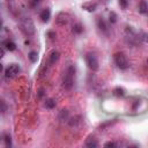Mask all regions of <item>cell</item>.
I'll return each instance as SVG.
<instances>
[{"label": "cell", "mask_w": 148, "mask_h": 148, "mask_svg": "<svg viewBox=\"0 0 148 148\" xmlns=\"http://www.w3.org/2000/svg\"><path fill=\"white\" fill-rule=\"evenodd\" d=\"M74 75H75V68H74V66H69L67 68V71H66V74L64 76V80H62V86H64L65 89L69 90L73 87Z\"/></svg>", "instance_id": "1"}, {"label": "cell", "mask_w": 148, "mask_h": 148, "mask_svg": "<svg viewBox=\"0 0 148 148\" xmlns=\"http://www.w3.org/2000/svg\"><path fill=\"white\" fill-rule=\"evenodd\" d=\"M113 58H114V62H116V65H117L118 68H120V69H126V68H128L130 62H128L126 56H125L123 52H117V53L113 56Z\"/></svg>", "instance_id": "2"}, {"label": "cell", "mask_w": 148, "mask_h": 148, "mask_svg": "<svg viewBox=\"0 0 148 148\" xmlns=\"http://www.w3.org/2000/svg\"><path fill=\"white\" fill-rule=\"evenodd\" d=\"M86 61H87V65H88V67L91 69V71H97L98 69V60H97V58H96V56L94 54V53H91V52H89V53H87V56H86Z\"/></svg>", "instance_id": "3"}, {"label": "cell", "mask_w": 148, "mask_h": 148, "mask_svg": "<svg viewBox=\"0 0 148 148\" xmlns=\"http://www.w3.org/2000/svg\"><path fill=\"white\" fill-rule=\"evenodd\" d=\"M18 72H20V66H18L17 64H12V65H9V66L6 68V71H5V76H6L7 79H13V77H15V76L18 74Z\"/></svg>", "instance_id": "4"}, {"label": "cell", "mask_w": 148, "mask_h": 148, "mask_svg": "<svg viewBox=\"0 0 148 148\" xmlns=\"http://www.w3.org/2000/svg\"><path fill=\"white\" fill-rule=\"evenodd\" d=\"M21 29L22 31L25 34V35H32L34 34V24L28 18V20H24L22 23H21Z\"/></svg>", "instance_id": "5"}, {"label": "cell", "mask_w": 148, "mask_h": 148, "mask_svg": "<svg viewBox=\"0 0 148 148\" xmlns=\"http://www.w3.org/2000/svg\"><path fill=\"white\" fill-rule=\"evenodd\" d=\"M68 21H69V15L67 14V13H65V12H61V13H59L58 15H57V18H56V22H57V24L58 25H66L67 23H68Z\"/></svg>", "instance_id": "6"}, {"label": "cell", "mask_w": 148, "mask_h": 148, "mask_svg": "<svg viewBox=\"0 0 148 148\" xmlns=\"http://www.w3.org/2000/svg\"><path fill=\"white\" fill-rule=\"evenodd\" d=\"M83 9H86L87 12H89V13H92V12H95L96 10V8H97V2H92V1H88V2H84V3H82V6H81Z\"/></svg>", "instance_id": "7"}, {"label": "cell", "mask_w": 148, "mask_h": 148, "mask_svg": "<svg viewBox=\"0 0 148 148\" xmlns=\"http://www.w3.org/2000/svg\"><path fill=\"white\" fill-rule=\"evenodd\" d=\"M39 18H40L42 22H44V23L49 22V20L51 18V10H50V8H45V9H43L42 13L39 14Z\"/></svg>", "instance_id": "8"}, {"label": "cell", "mask_w": 148, "mask_h": 148, "mask_svg": "<svg viewBox=\"0 0 148 148\" xmlns=\"http://www.w3.org/2000/svg\"><path fill=\"white\" fill-rule=\"evenodd\" d=\"M59 57H60L59 52L56 51V50H53V51L50 53V56H49V64H50V65H54V64L59 60Z\"/></svg>", "instance_id": "9"}, {"label": "cell", "mask_w": 148, "mask_h": 148, "mask_svg": "<svg viewBox=\"0 0 148 148\" xmlns=\"http://www.w3.org/2000/svg\"><path fill=\"white\" fill-rule=\"evenodd\" d=\"M96 22H97V27L99 28V30H102L103 32H106V31H108V27H106V23L104 22V20H103V18H101V17H97Z\"/></svg>", "instance_id": "10"}, {"label": "cell", "mask_w": 148, "mask_h": 148, "mask_svg": "<svg viewBox=\"0 0 148 148\" xmlns=\"http://www.w3.org/2000/svg\"><path fill=\"white\" fill-rule=\"evenodd\" d=\"M86 146L89 147V148H95V147L98 146V143H97V141H96V139L94 136H89L86 140Z\"/></svg>", "instance_id": "11"}, {"label": "cell", "mask_w": 148, "mask_h": 148, "mask_svg": "<svg viewBox=\"0 0 148 148\" xmlns=\"http://www.w3.org/2000/svg\"><path fill=\"white\" fill-rule=\"evenodd\" d=\"M139 12L141 14H147L148 13V3L146 2V0H141L139 3Z\"/></svg>", "instance_id": "12"}, {"label": "cell", "mask_w": 148, "mask_h": 148, "mask_svg": "<svg viewBox=\"0 0 148 148\" xmlns=\"http://www.w3.org/2000/svg\"><path fill=\"white\" fill-rule=\"evenodd\" d=\"M2 45L6 46V49H7L8 51H15V50H16V44H15L14 42H12V40H5V42L2 43Z\"/></svg>", "instance_id": "13"}, {"label": "cell", "mask_w": 148, "mask_h": 148, "mask_svg": "<svg viewBox=\"0 0 148 148\" xmlns=\"http://www.w3.org/2000/svg\"><path fill=\"white\" fill-rule=\"evenodd\" d=\"M125 89L124 88H121V87H116L114 89H113V95L114 96H117V97H123V96H125Z\"/></svg>", "instance_id": "14"}, {"label": "cell", "mask_w": 148, "mask_h": 148, "mask_svg": "<svg viewBox=\"0 0 148 148\" xmlns=\"http://www.w3.org/2000/svg\"><path fill=\"white\" fill-rule=\"evenodd\" d=\"M44 105H45L46 109H53V108L56 106V102H54V99H52V98H47V99L45 101Z\"/></svg>", "instance_id": "15"}, {"label": "cell", "mask_w": 148, "mask_h": 148, "mask_svg": "<svg viewBox=\"0 0 148 148\" xmlns=\"http://www.w3.org/2000/svg\"><path fill=\"white\" fill-rule=\"evenodd\" d=\"M28 57H29V59H30L31 62H36L37 59H38V53L36 51H30L29 54H28Z\"/></svg>", "instance_id": "16"}, {"label": "cell", "mask_w": 148, "mask_h": 148, "mask_svg": "<svg viewBox=\"0 0 148 148\" xmlns=\"http://www.w3.org/2000/svg\"><path fill=\"white\" fill-rule=\"evenodd\" d=\"M3 141H5V145H6L7 148H9L12 146V138H10V135L8 133L3 134Z\"/></svg>", "instance_id": "17"}, {"label": "cell", "mask_w": 148, "mask_h": 148, "mask_svg": "<svg viewBox=\"0 0 148 148\" xmlns=\"http://www.w3.org/2000/svg\"><path fill=\"white\" fill-rule=\"evenodd\" d=\"M73 32L74 34H81L82 32V30H83V28H82V25L80 24V23H76V24H74L73 25Z\"/></svg>", "instance_id": "18"}, {"label": "cell", "mask_w": 148, "mask_h": 148, "mask_svg": "<svg viewBox=\"0 0 148 148\" xmlns=\"http://www.w3.org/2000/svg\"><path fill=\"white\" fill-rule=\"evenodd\" d=\"M117 14L114 13V12H110V14H109V21L111 22V23H116L117 22Z\"/></svg>", "instance_id": "19"}, {"label": "cell", "mask_w": 148, "mask_h": 148, "mask_svg": "<svg viewBox=\"0 0 148 148\" xmlns=\"http://www.w3.org/2000/svg\"><path fill=\"white\" fill-rule=\"evenodd\" d=\"M118 2H119L120 8H123V9H126L128 6V0H119Z\"/></svg>", "instance_id": "20"}, {"label": "cell", "mask_w": 148, "mask_h": 148, "mask_svg": "<svg viewBox=\"0 0 148 148\" xmlns=\"http://www.w3.org/2000/svg\"><path fill=\"white\" fill-rule=\"evenodd\" d=\"M140 39H141L142 42H145L146 44H148V32H142Z\"/></svg>", "instance_id": "21"}, {"label": "cell", "mask_w": 148, "mask_h": 148, "mask_svg": "<svg viewBox=\"0 0 148 148\" xmlns=\"http://www.w3.org/2000/svg\"><path fill=\"white\" fill-rule=\"evenodd\" d=\"M47 36H49V37H50V39H52V40L57 37V35H56V32H54V31H47Z\"/></svg>", "instance_id": "22"}, {"label": "cell", "mask_w": 148, "mask_h": 148, "mask_svg": "<svg viewBox=\"0 0 148 148\" xmlns=\"http://www.w3.org/2000/svg\"><path fill=\"white\" fill-rule=\"evenodd\" d=\"M117 145L114 143V142H112V141H109V142H106L105 145H104V147H116Z\"/></svg>", "instance_id": "23"}, {"label": "cell", "mask_w": 148, "mask_h": 148, "mask_svg": "<svg viewBox=\"0 0 148 148\" xmlns=\"http://www.w3.org/2000/svg\"><path fill=\"white\" fill-rule=\"evenodd\" d=\"M40 1H42V0H30V3H31V6H36V5H38Z\"/></svg>", "instance_id": "24"}, {"label": "cell", "mask_w": 148, "mask_h": 148, "mask_svg": "<svg viewBox=\"0 0 148 148\" xmlns=\"http://www.w3.org/2000/svg\"><path fill=\"white\" fill-rule=\"evenodd\" d=\"M43 95H44V90H43V89H39V94H38V97L40 98V97H43Z\"/></svg>", "instance_id": "25"}, {"label": "cell", "mask_w": 148, "mask_h": 148, "mask_svg": "<svg viewBox=\"0 0 148 148\" xmlns=\"http://www.w3.org/2000/svg\"><path fill=\"white\" fill-rule=\"evenodd\" d=\"M1 105H2V112H5L6 111V105H5V102L3 101L1 102Z\"/></svg>", "instance_id": "26"}, {"label": "cell", "mask_w": 148, "mask_h": 148, "mask_svg": "<svg viewBox=\"0 0 148 148\" xmlns=\"http://www.w3.org/2000/svg\"><path fill=\"white\" fill-rule=\"evenodd\" d=\"M147 65H148V60H147Z\"/></svg>", "instance_id": "27"}, {"label": "cell", "mask_w": 148, "mask_h": 148, "mask_svg": "<svg viewBox=\"0 0 148 148\" xmlns=\"http://www.w3.org/2000/svg\"><path fill=\"white\" fill-rule=\"evenodd\" d=\"M104 1H108V0H104Z\"/></svg>", "instance_id": "28"}]
</instances>
